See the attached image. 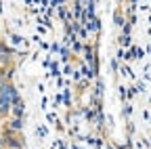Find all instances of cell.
I'll list each match as a JSON object with an SVG mask.
<instances>
[{
    "instance_id": "cell-2",
    "label": "cell",
    "mask_w": 151,
    "mask_h": 149,
    "mask_svg": "<svg viewBox=\"0 0 151 149\" xmlns=\"http://www.w3.org/2000/svg\"><path fill=\"white\" fill-rule=\"evenodd\" d=\"M4 128L11 130V132H21V130H23V118H11Z\"/></svg>"
},
{
    "instance_id": "cell-3",
    "label": "cell",
    "mask_w": 151,
    "mask_h": 149,
    "mask_svg": "<svg viewBox=\"0 0 151 149\" xmlns=\"http://www.w3.org/2000/svg\"><path fill=\"white\" fill-rule=\"evenodd\" d=\"M9 116H13V118H23V103H21V99L15 101V103L11 105V114H9Z\"/></svg>"
},
{
    "instance_id": "cell-5",
    "label": "cell",
    "mask_w": 151,
    "mask_h": 149,
    "mask_svg": "<svg viewBox=\"0 0 151 149\" xmlns=\"http://www.w3.org/2000/svg\"><path fill=\"white\" fill-rule=\"evenodd\" d=\"M0 147H6L4 145V132H0Z\"/></svg>"
},
{
    "instance_id": "cell-1",
    "label": "cell",
    "mask_w": 151,
    "mask_h": 149,
    "mask_svg": "<svg viewBox=\"0 0 151 149\" xmlns=\"http://www.w3.org/2000/svg\"><path fill=\"white\" fill-rule=\"evenodd\" d=\"M0 97L6 99V101H11V105H13L15 101L21 99V97H19V90L15 88V84H13V82H4L2 86H0Z\"/></svg>"
},
{
    "instance_id": "cell-7",
    "label": "cell",
    "mask_w": 151,
    "mask_h": 149,
    "mask_svg": "<svg viewBox=\"0 0 151 149\" xmlns=\"http://www.w3.org/2000/svg\"><path fill=\"white\" fill-rule=\"evenodd\" d=\"M0 149H6V147H0Z\"/></svg>"
},
{
    "instance_id": "cell-4",
    "label": "cell",
    "mask_w": 151,
    "mask_h": 149,
    "mask_svg": "<svg viewBox=\"0 0 151 149\" xmlns=\"http://www.w3.org/2000/svg\"><path fill=\"white\" fill-rule=\"evenodd\" d=\"M9 114H11V101L0 97V118H6Z\"/></svg>"
},
{
    "instance_id": "cell-6",
    "label": "cell",
    "mask_w": 151,
    "mask_h": 149,
    "mask_svg": "<svg viewBox=\"0 0 151 149\" xmlns=\"http://www.w3.org/2000/svg\"><path fill=\"white\" fill-rule=\"evenodd\" d=\"M4 48H6V46L2 44V40H0V55H2V50H4Z\"/></svg>"
}]
</instances>
